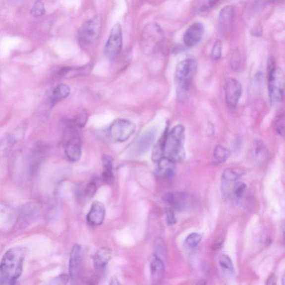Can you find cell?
<instances>
[{
    "instance_id": "cell-1",
    "label": "cell",
    "mask_w": 285,
    "mask_h": 285,
    "mask_svg": "<svg viewBox=\"0 0 285 285\" xmlns=\"http://www.w3.org/2000/svg\"><path fill=\"white\" fill-rule=\"evenodd\" d=\"M26 250L16 247L8 250L0 262V284H13L22 274Z\"/></svg>"
},
{
    "instance_id": "cell-2",
    "label": "cell",
    "mask_w": 285,
    "mask_h": 285,
    "mask_svg": "<svg viewBox=\"0 0 285 285\" xmlns=\"http://www.w3.org/2000/svg\"><path fill=\"white\" fill-rule=\"evenodd\" d=\"M269 97L273 103H281L284 101L285 76L282 69L277 66L275 58H269L267 66Z\"/></svg>"
},
{
    "instance_id": "cell-3",
    "label": "cell",
    "mask_w": 285,
    "mask_h": 285,
    "mask_svg": "<svg viewBox=\"0 0 285 285\" xmlns=\"http://www.w3.org/2000/svg\"><path fill=\"white\" fill-rule=\"evenodd\" d=\"M185 128L183 125H176L169 131L166 139L165 156L175 162H180L185 159L184 147Z\"/></svg>"
},
{
    "instance_id": "cell-4",
    "label": "cell",
    "mask_w": 285,
    "mask_h": 285,
    "mask_svg": "<svg viewBox=\"0 0 285 285\" xmlns=\"http://www.w3.org/2000/svg\"><path fill=\"white\" fill-rule=\"evenodd\" d=\"M197 70V63L191 58H187L178 63L175 69L174 80L179 96L180 94L189 91Z\"/></svg>"
},
{
    "instance_id": "cell-5",
    "label": "cell",
    "mask_w": 285,
    "mask_h": 285,
    "mask_svg": "<svg viewBox=\"0 0 285 285\" xmlns=\"http://www.w3.org/2000/svg\"><path fill=\"white\" fill-rule=\"evenodd\" d=\"M102 28V18L100 15L94 16L81 26L78 33V41L83 48L89 47L100 37Z\"/></svg>"
},
{
    "instance_id": "cell-6",
    "label": "cell",
    "mask_w": 285,
    "mask_h": 285,
    "mask_svg": "<svg viewBox=\"0 0 285 285\" xmlns=\"http://www.w3.org/2000/svg\"><path fill=\"white\" fill-rule=\"evenodd\" d=\"M164 38L161 27L156 22H149L144 26L141 34L142 47L145 52H152L159 46Z\"/></svg>"
},
{
    "instance_id": "cell-7",
    "label": "cell",
    "mask_w": 285,
    "mask_h": 285,
    "mask_svg": "<svg viewBox=\"0 0 285 285\" xmlns=\"http://www.w3.org/2000/svg\"><path fill=\"white\" fill-rule=\"evenodd\" d=\"M136 126L128 120L117 119L110 126L108 136L114 142H124L135 132Z\"/></svg>"
},
{
    "instance_id": "cell-8",
    "label": "cell",
    "mask_w": 285,
    "mask_h": 285,
    "mask_svg": "<svg viewBox=\"0 0 285 285\" xmlns=\"http://www.w3.org/2000/svg\"><path fill=\"white\" fill-rule=\"evenodd\" d=\"M123 46V33L121 26L117 22L111 30L105 47V53L110 60L114 59L120 53Z\"/></svg>"
},
{
    "instance_id": "cell-9",
    "label": "cell",
    "mask_w": 285,
    "mask_h": 285,
    "mask_svg": "<svg viewBox=\"0 0 285 285\" xmlns=\"http://www.w3.org/2000/svg\"><path fill=\"white\" fill-rule=\"evenodd\" d=\"M66 141L65 153L71 162L78 161L81 156V147L79 129L71 128L65 131Z\"/></svg>"
},
{
    "instance_id": "cell-10",
    "label": "cell",
    "mask_w": 285,
    "mask_h": 285,
    "mask_svg": "<svg viewBox=\"0 0 285 285\" xmlns=\"http://www.w3.org/2000/svg\"><path fill=\"white\" fill-rule=\"evenodd\" d=\"M242 93V85L238 80L229 78L225 85L226 105L230 110H234L238 105Z\"/></svg>"
},
{
    "instance_id": "cell-11",
    "label": "cell",
    "mask_w": 285,
    "mask_h": 285,
    "mask_svg": "<svg viewBox=\"0 0 285 285\" xmlns=\"http://www.w3.org/2000/svg\"><path fill=\"white\" fill-rule=\"evenodd\" d=\"M163 200L176 211H182L187 209L189 201L187 194L183 192H170L163 196Z\"/></svg>"
},
{
    "instance_id": "cell-12",
    "label": "cell",
    "mask_w": 285,
    "mask_h": 285,
    "mask_svg": "<svg viewBox=\"0 0 285 285\" xmlns=\"http://www.w3.org/2000/svg\"><path fill=\"white\" fill-rule=\"evenodd\" d=\"M204 27L200 22H194L185 31L183 36L184 43L187 47L196 46L203 38Z\"/></svg>"
},
{
    "instance_id": "cell-13",
    "label": "cell",
    "mask_w": 285,
    "mask_h": 285,
    "mask_svg": "<svg viewBox=\"0 0 285 285\" xmlns=\"http://www.w3.org/2000/svg\"><path fill=\"white\" fill-rule=\"evenodd\" d=\"M82 264V250L79 245H75L72 247L69 261L70 277L72 280L79 277Z\"/></svg>"
},
{
    "instance_id": "cell-14",
    "label": "cell",
    "mask_w": 285,
    "mask_h": 285,
    "mask_svg": "<svg viewBox=\"0 0 285 285\" xmlns=\"http://www.w3.org/2000/svg\"><path fill=\"white\" fill-rule=\"evenodd\" d=\"M106 209L101 202H94L87 216L88 223L92 226H100L105 219Z\"/></svg>"
},
{
    "instance_id": "cell-15",
    "label": "cell",
    "mask_w": 285,
    "mask_h": 285,
    "mask_svg": "<svg viewBox=\"0 0 285 285\" xmlns=\"http://www.w3.org/2000/svg\"><path fill=\"white\" fill-rule=\"evenodd\" d=\"M157 173L161 177L171 178L174 177L177 171V166L171 158L164 156L157 163Z\"/></svg>"
},
{
    "instance_id": "cell-16",
    "label": "cell",
    "mask_w": 285,
    "mask_h": 285,
    "mask_svg": "<svg viewBox=\"0 0 285 285\" xmlns=\"http://www.w3.org/2000/svg\"><path fill=\"white\" fill-rule=\"evenodd\" d=\"M157 129L153 128L147 131L138 140L136 143V152L138 155L147 152L152 146L157 137Z\"/></svg>"
},
{
    "instance_id": "cell-17",
    "label": "cell",
    "mask_w": 285,
    "mask_h": 285,
    "mask_svg": "<svg viewBox=\"0 0 285 285\" xmlns=\"http://www.w3.org/2000/svg\"><path fill=\"white\" fill-rule=\"evenodd\" d=\"M92 70L91 64H87L81 66L62 67L58 74L63 78L72 79L79 76L88 75Z\"/></svg>"
},
{
    "instance_id": "cell-18",
    "label": "cell",
    "mask_w": 285,
    "mask_h": 285,
    "mask_svg": "<svg viewBox=\"0 0 285 285\" xmlns=\"http://www.w3.org/2000/svg\"><path fill=\"white\" fill-rule=\"evenodd\" d=\"M151 278L153 283L162 281L165 274V265L160 258L155 254L153 255L150 264Z\"/></svg>"
},
{
    "instance_id": "cell-19",
    "label": "cell",
    "mask_w": 285,
    "mask_h": 285,
    "mask_svg": "<svg viewBox=\"0 0 285 285\" xmlns=\"http://www.w3.org/2000/svg\"><path fill=\"white\" fill-rule=\"evenodd\" d=\"M112 251L110 248L104 247L99 250L93 258L95 269L101 271L105 269L108 262L111 259Z\"/></svg>"
},
{
    "instance_id": "cell-20",
    "label": "cell",
    "mask_w": 285,
    "mask_h": 285,
    "mask_svg": "<svg viewBox=\"0 0 285 285\" xmlns=\"http://www.w3.org/2000/svg\"><path fill=\"white\" fill-rule=\"evenodd\" d=\"M169 131V127L167 126L164 134L154 146L152 153V160L154 163H157L165 156L166 142Z\"/></svg>"
},
{
    "instance_id": "cell-21",
    "label": "cell",
    "mask_w": 285,
    "mask_h": 285,
    "mask_svg": "<svg viewBox=\"0 0 285 285\" xmlns=\"http://www.w3.org/2000/svg\"><path fill=\"white\" fill-rule=\"evenodd\" d=\"M70 94V88L68 85L66 84H60L54 89L51 101L52 105L54 106L57 103L60 102L61 101L69 96Z\"/></svg>"
},
{
    "instance_id": "cell-22",
    "label": "cell",
    "mask_w": 285,
    "mask_h": 285,
    "mask_svg": "<svg viewBox=\"0 0 285 285\" xmlns=\"http://www.w3.org/2000/svg\"><path fill=\"white\" fill-rule=\"evenodd\" d=\"M234 8L231 5H228L222 8L219 16V21L221 26L228 27L231 24L234 17Z\"/></svg>"
},
{
    "instance_id": "cell-23",
    "label": "cell",
    "mask_w": 285,
    "mask_h": 285,
    "mask_svg": "<svg viewBox=\"0 0 285 285\" xmlns=\"http://www.w3.org/2000/svg\"><path fill=\"white\" fill-rule=\"evenodd\" d=\"M113 158L110 156L105 155L103 157L104 171L103 179L104 182L110 183L112 182L114 175L113 172Z\"/></svg>"
},
{
    "instance_id": "cell-24",
    "label": "cell",
    "mask_w": 285,
    "mask_h": 285,
    "mask_svg": "<svg viewBox=\"0 0 285 285\" xmlns=\"http://www.w3.org/2000/svg\"><path fill=\"white\" fill-rule=\"evenodd\" d=\"M28 120L25 119L20 121L16 127L13 129L12 133H10L16 143L24 139L27 129H28Z\"/></svg>"
},
{
    "instance_id": "cell-25",
    "label": "cell",
    "mask_w": 285,
    "mask_h": 285,
    "mask_svg": "<svg viewBox=\"0 0 285 285\" xmlns=\"http://www.w3.org/2000/svg\"><path fill=\"white\" fill-rule=\"evenodd\" d=\"M254 152L256 159L259 162H264L268 156V150L264 142L261 140H256L254 142Z\"/></svg>"
},
{
    "instance_id": "cell-26",
    "label": "cell",
    "mask_w": 285,
    "mask_h": 285,
    "mask_svg": "<svg viewBox=\"0 0 285 285\" xmlns=\"http://www.w3.org/2000/svg\"><path fill=\"white\" fill-rule=\"evenodd\" d=\"M16 142L10 133L4 135L0 139V156H5L11 151Z\"/></svg>"
},
{
    "instance_id": "cell-27",
    "label": "cell",
    "mask_w": 285,
    "mask_h": 285,
    "mask_svg": "<svg viewBox=\"0 0 285 285\" xmlns=\"http://www.w3.org/2000/svg\"><path fill=\"white\" fill-rule=\"evenodd\" d=\"M229 156L230 151L228 148L221 145H217L215 147L214 151V158L215 162L217 164H223L228 160Z\"/></svg>"
},
{
    "instance_id": "cell-28",
    "label": "cell",
    "mask_w": 285,
    "mask_h": 285,
    "mask_svg": "<svg viewBox=\"0 0 285 285\" xmlns=\"http://www.w3.org/2000/svg\"><path fill=\"white\" fill-rule=\"evenodd\" d=\"M219 261L220 265L226 274L230 275L234 274V266L231 259L226 254H222L220 256Z\"/></svg>"
},
{
    "instance_id": "cell-29",
    "label": "cell",
    "mask_w": 285,
    "mask_h": 285,
    "mask_svg": "<svg viewBox=\"0 0 285 285\" xmlns=\"http://www.w3.org/2000/svg\"><path fill=\"white\" fill-rule=\"evenodd\" d=\"M220 0H196L195 6L196 10L205 11L214 7Z\"/></svg>"
},
{
    "instance_id": "cell-30",
    "label": "cell",
    "mask_w": 285,
    "mask_h": 285,
    "mask_svg": "<svg viewBox=\"0 0 285 285\" xmlns=\"http://www.w3.org/2000/svg\"><path fill=\"white\" fill-rule=\"evenodd\" d=\"M155 255L161 259L165 255L166 251V245L162 238H156L155 242Z\"/></svg>"
},
{
    "instance_id": "cell-31",
    "label": "cell",
    "mask_w": 285,
    "mask_h": 285,
    "mask_svg": "<svg viewBox=\"0 0 285 285\" xmlns=\"http://www.w3.org/2000/svg\"><path fill=\"white\" fill-rule=\"evenodd\" d=\"M222 51H223V44H222L220 40H217L212 49L211 57L212 59L215 61L219 60L222 56Z\"/></svg>"
},
{
    "instance_id": "cell-32",
    "label": "cell",
    "mask_w": 285,
    "mask_h": 285,
    "mask_svg": "<svg viewBox=\"0 0 285 285\" xmlns=\"http://www.w3.org/2000/svg\"><path fill=\"white\" fill-rule=\"evenodd\" d=\"M45 8L44 3L38 0L36 1L34 6L31 8V15L35 17L42 16L45 14Z\"/></svg>"
},
{
    "instance_id": "cell-33",
    "label": "cell",
    "mask_w": 285,
    "mask_h": 285,
    "mask_svg": "<svg viewBox=\"0 0 285 285\" xmlns=\"http://www.w3.org/2000/svg\"><path fill=\"white\" fill-rule=\"evenodd\" d=\"M202 240L201 235L197 233H192L188 235L185 239V243L190 247H196Z\"/></svg>"
},
{
    "instance_id": "cell-34",
    "label": "cell",
    "mask_w": 285,
    "mask_h": 285,
    "mask_svg": "<svg viewBox=\"0 0 285 285\" xmlns=\"http://www.w3.org/2000/svg\"><path fill=\"white\" fill-rule=\"evenodd\" d=\"M275 129L280 135L284 137L285 134V116L284 114L278 115L276 119Z\"/></svg>"
},
{
    "instance_id": "cell-35",
    "label": "cell",
    "mask_w": 285,
    "mask_h": 285,
    "mask_svg": "<svg viewBox=\"0 0 285 285\" xmlns=\"http://www.w3.org/2000/svg\"><path fill=\"white\" fill-rule=\"evenodd\" d=\"M223 177L225 180L232 182V181H235L238 179L240 177V174L238 173L236 171L228 169H226L224 171Z\"/></svg>"
},
{
    "instance_id": "cell-36",
    "label": "cell",
    "mask_w": 285,
    "mask_h": 285,
    "mask_svg": "<svg viewBox=\"0 0 285 285\" xmlns=\"http://www.w3.org/2000/svg\"><path fill=\"white\" fill-rule=\"evenodd\" d=\"M88 117L87 112H83L77 116L76 118L73 120L79 128H82L87 123Z\"/></svg>"
},
{
    "instance_id": "cell-37",
    "label": "cell",
    "mask_w": 285,
    "mask_h": 285,
    "mask_svg": "<svg viewBox=\"0 0 285 285\" xmlns=\"http://www.w3.org/2000/svg\"><path fill=\"white\" fill-rule=\"evenodd\" d=\"M69 280V277L68 275L62 274L52 280L51 282L50 283V284L58 285H66L68 283Z\"/></svg>"
},
{
    "instance_id": "cell-38",
    "label": "cell",
    "mask_w": 285,
    "mask_h": 285,
    "mask_svg": "<svg viewBox=\"0 0 285 285\" xmlns=\"http://www.w3.org/2000/svg\"><path fill=\"white\" fill-rule=\"evenodd\" d=\"M246 188V184L243 182H238L235 184L233 192L237 198H241Z\"/></svg>"
},
{
    "instance_id": "cell-39",
    "label": "cell",
    "mask_w": 285,
    "mask_h": 285,
    "mask_svg": "<svg viewBox=\"0 0 285 285\" xmlns=\"http://www.w3.org/2000/svg\"><path fill=\"white\" fill-rule=\"evenodd\" d=\"M97 184L93 182H90L85 189L86 196L89 198H92L97 192Z\"/></svg>"
},
{
    "instance_id": "cell-40",
    "label": "cell",
    "mask_w": 285,
    "mask_h": 285,
    "mask_svg": "<svg viewBox=\"0 0 285 285\" xmlns=\"http://www.w3.org/2000/svg\"><path fill=\"white\" fill-rule=\"evenodd\" d=\"M166 215L167 224L169 225H172L177 223V220L175 219L174 214L172 210L167 209L166 211Z\"/></svg>"
},
{
    "instance_id": "cell-41",
    "label": "cell",
    "mask_w": 285,
    "mask_h": 285,
    "mask_svg": "<svg viewBox=\"0 0 285 285\" xmlns=\"http://www.w3.org/2000/svg\"><path fill=\"white\" fill-rule=\"evenodd\" d=\"M239 60H240V58H239V54L237 52H236L234 53L231 60V65L233 68H237V66L239 65Z\"/></svg>"
},
{
    "instance_id": "cell-42",
    "label": "cell",
    "mask_w": 285,
    "mask_h": 285,
    "mask_svg": "<svg viewBox=\"0 0 285 285\" xmlns=\"http://www.w3.org/2000/svg\"><path fill=\"white\" fill-rule=\"evenodd\" d=\"M267 285H275L276 284V279L274 275H271L270 278L267 280Z\"/></svg>"
},
{
    "instance_id": "cell-43",
    "label": "cell",
    "mask_w": 285,
    "mask_h": 285,
    "mask_svg": "<svg viewBox=\"0 0 285 285\" xmlns=\"http://www.w3.org/2000/svg\"><path fill=\"white\" fill-rule=\"evenodd\" d=\"M222 245H223V242H216L214 244H212V249L213 250H218L222 246Z\"/></svg>"
},
{
    "instance_id": "cell-44",
    "label": "cell",
    "mask_w": 285,
    "mask_h": 285,
    "mask_svg": "<svg viewBox=\"0 0 285 285\" xmlns=\"http://www.w3.org/2000/svg\"><path fill=\"white\" fill-rule=\"evenodd\" d=\"M112 283H111V284H113V285L119 284L118 281H117V280L115 278H113V280H112Z\"/></svg>"
},
{
    "instance_id": "cell-45",
    "label": "cell",
    "mask_w": 285,
    "mask_h": 285,
    "mask_svg": "<svg viewBox=\"0 0 285 285\" xmlns=\"http://www.w3.org/2000/svg\"><path fill=\"white\" fill-rule=\"evenodd\" d=\"M262 1H263V3H268L270 2L277 1H278V0H262Z\"/></svg>"
},
{
    "instance_id": "cell-46",
    "label": "cell",
    "mask_w": 285,
    "mask_h": 285,
    "mask_svg": "<svg viewBox=\"0 0 285 285\" xmlns=\"http://www.w3.org/2000/svg\"><path fill=\"white\" fill-rule=\"evenodd\" d=\"M282 284H283V285H285V275L283 276V277L282 279Z\"/></svg>"
}]
</instances>
